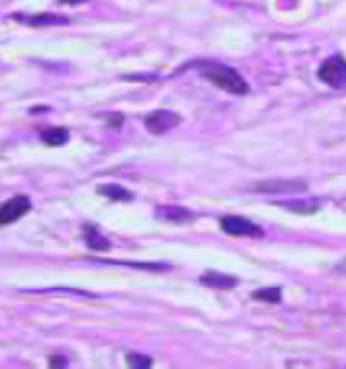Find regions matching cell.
<instances>
[{
    "instance_id": "cell-1",
    "label": "cell",
    "mask_w": 346,
    "mask_h": 369,
    "mask_svg": "<svg viewBox=\"0 0 346 369\" xmlns=\"http://www.w3.org/2000/svg\"><path fill=\"white\" fill-rule=\"evenodd\" d=\"M198 71L205 80H209L211 84H215L217 88L230 94L236 96L248 94V84L234 67H227L223 63H198Z\"/></svg>"
},
{
    "instance_id": "cell-10",
    "label": "cell",
    "mask_w": 346,
    "mask_h": 369,
    "mask_svg": "<svg viewBox=\"0 0 346 369\" xmlns=\"http://www.w3.org/2000/svg\"><path fill=\"white\" fill-rule=\"evenodd\" d=\"M84 240H86L88 248H92V250H109L111 248V242L98 232L96 225H90V223L84 225Z\"/></svg>"
},
{
    "instance_id": "cell-19",
    "label": "cell",
    "mask_w": 346,
    "mask_h": 369,
    "mask_svg": "<svg viewBox=\"0 0 346 369\" xmlns=\"http://www.w3.org/2000/svg\"><path fill=\"white\" fill-rule=\"evenodd\" d=\"M336 271H338V273H346V259L336 265Z\"/></svg>"
},
{
    "instance_id": "cell-11",
    "label": "cell",
    "mask_w": 346,
    "mask_h": 369,
    "mask_svg": "<svg viewBox=\"0 0 346 369\" xmlns=\"http://www.w3.org/2000/svg\"><path fill=\"white\" fill-rule=\"evenodd\" d=\"M96 192L103 194L109 200H121V203L134 200V194L130 190H126L123 186H119V184H103V186L96 188Z\"/></svg>"
},
{
    "instance_id": "cell-15",
    "label": "cell",
    "mask_w": 346,
    "mask_h": 369,
    "mask_svg": "<svg viewBox=\"0 0 346 369\" xmlns=\"http://www.w3.org/2000/svg\"><path fill=\"white\" fill-rule=\"evenodd\" d=\"M126 363H128V367H134V369H148V367H153V357H146L140 352H130L126 357Z\"/></svg>"
},
{
    "instance_id": "cell-6",
    "label": "cell",
    "mask_w": 346,
    "mask_h": 369,
    "mask_svg": "<svg viewBox=\"0 0 346 369\" xmlns=\"http://www.w3.org/2000/svg\"><path fill=\"white\" fill-rule=\"evenodd\" d=\"M13 19L30 26V28H53V26H69V17H61L55 13H38V15H24V13H13Z\"/></svg>"
},
{
    "instance_id": "cell-7",
    "label": "cell",
    "mask_w": 346,
    "mask_h": 369,
    "mask_svg": "<svg viewBox=\"0 0 346 369\" xmlns=\"http://www.w3.org/2000/svg\"><path fill=\"white\" fill-rule=\"evenodd\" d=\"M178 123H180V115L173 111H155L144 119V126L150 134H165L173 130Z\"/></svg>"
},
{
    "instance_id": "cell-13",
    "label": "cell",
    "mask_w": 346,
    "mask_h": 369,
    "mask_svg": "<svg viewBox=\"0 0 346 369\" xmlns=\"http://www.w3.org/2000/svg\"><path fill=\"white\" fill-rule=\"evenodd\" d=\"M275 205H282L288 211L298 213V215H313V213H317L321 209L319 200H296V203H275Z\"/></svg>"
},
{
    "instance_id": "cell-4",
    "label": "cell",
    "mask_w": 346,
    "mask_h": 369,
    "mask_svg": "<svg viewBox=\"0 0 346 369\" xmlns=\"http://www.w3.org/2000/svg\"><path fill=\"white\" fill-rule=\"evenodd\" d=\"M32 209V200L26 194H17L9 198L3 207H0V225H11L19 221L24 215H28Z\"/></svg>"
},
{
    "instance_id": "cell-14",
    "label": "cell",
    "mask_w": 346,
    "mask_h": 369,
    "mask_svg": "<svg viewBox=\"0 0 346 369\" xmlns=\"http://www.w3.org/2000/svg\"><path fill=\"white\" fill-rule=\"evenodd\" d=\"M254 300H263V302H279L282 300V288L273 286V288H263V290H254L252 292Z\"/></svg>"
},
{
    "instance_id": "cell-17",
    "label": "cell",
    "mask_w": 346,
    "mask_h": 369,
    "mask_svg": "<svg viewBox=\"0 0 346 369\" xmlns=\"http://www.w3.org/2000/svg\"><path fill=\"white\" fill-rule=\"evenodd\" d=\"M121 123H123V115H115V117L109 119V126H111V128H121Z\"/></svg>"
},
{
    "instance_id": "cell-5",
    "label": "cell",
    "mask_w": 346,
    "mask_h": 369,
    "mask_svg": "<svg viewBox=\"0 0 346 369\" xmlns=\"http://www.w3.org/2000/svg\"><path fill=\"white\" fill-rule=\"evenodd\" d=\"M254 192H267V194H286V192H304L306 182L304 180H265L252 186Z\"/></svg>"
},
{
    "instance_id": "cell-12",
    "label": "cell",
    "mask_w": 346,
    "mask_h": 369,
    "mask_svg": "<svg viewBox=\"0 0 346 369\" xmlns=\"http://www.w3.org/2000/svg\"><path fill=\"white\" fill-rule=\"evenodd\" d=\"M40 140L46 146H63L69 142V130L67 128H49L40 134Z\"/></svg>"
},
{
    "instance_id": "cell-8",
    "label": "cell",
    "mask_w": 346,
    "mask_h": 369,
    "mask_svg": "<svg viewBox=\"0 0 346 369\" xmlns=\"http://www.w3.org/2000/svg\"><path fill=\"white\" fill-rule=\"evenodd\" d=\"M200 284L207 286V288H215V290H232V288L238 286V277L217 273V271H207V273L200 275Z\"/></svg>"
},
{
    "instance_id": "cell-2",
    "label": "cell",
    "mask_w": 346,
    "mask_h": 369,
    "mask_svg": "<svg viewBox=\"0 0 346 369\" xmlns=\"http://www.w3.org/2000/svg\"><path fill=\"white\" fill-rule=\"evenodd\" d=\"M317 78L331 88H346V59L336 55L321 63Z\"/></svg>"
},
{
    "instance_id": "cell-16",
    "label": "cell",
    "mask_w": 346,
    "mask_h": 369,
    "mask_svg": "<svg viewBox=\"0 0 346 369\" xmlns=\"http://www.w3.org/2000/svg\"><path fill=\"white\" fill-rule=\"evenodd\" d=\"M49 363H51V367H67V359L61 357V354H53L49 359Z\"/></svg>"
},
{
    "instance_id": "cell-18",
    "label": "cell",
    "mask_w": 346,
    "mask_h": 369,
    "mask_svg": "<svg viewBox=\"0 0 346 369\" xmlns=\"http://www.w3.org/2000/svg\"><path fill=\"white\" fill-rule=\"evenodd\" d=\"M61 5H69V7H76V5H82V3H88V0H59Z\"/></svg>"
},
{
    "instance_id": "cell-9",
    "label": "cell",
    "mask_w": 346,
    "mask_h": 369,
    "mask_svg": "<svg viewBox=\"0 0 346 369\" xmlns=\"http://www.w3.org/2000/svg\"><path fill=\"white\" fill-rule=\"evenodd\" d=\"M157 215L159 219H165L171 223H190L194 219V213L184 207H159Z\"/></svg>"
},
{
    "instance_id": "cell-3",
    "label": "cell",
    "mask_w": 346,
    "mask_h": 369,
    "mask_svg": "<svg viewBox=\"0 0 346 369\" xmlns=\"http://www.w3.org/2000/svg\"><path fill=\"white\" fill-rule=\"evenodd\" d=\"M219 225H221V230H223L225 234H230V236L261 238V236L265 234L257 223H252L250 219L240 217V215H227V217H223V219L219 221Z\"/></svg>"
}]
</instances>
